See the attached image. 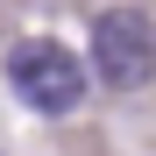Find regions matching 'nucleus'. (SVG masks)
Listing matches in <instances>:
<instances>
[{
  "instance_id": "1",
  "label": "nucleus",
  "mask_w": 156,
  "mask_h": 156,
  "mask_svg": "<svg viewBox=\"0 0 156 156\" xmlns=\"http://www.w3.org/2000/svg\"><path fill=\"white\" fill-rule=\"evenodd\" d=\"M7 85H14L21 107H36V114H71L78 99H85V64H78L64 43L36 36V43H21L7 57Z\"/></svg>"
},
{
  "instance_id": "2",
  "label": "nucleus",
  "mask_w": 156,
  "mask_h": 156,
  "mask_svg": "<svg viewBox=\"0 0 156 156\" xmlns=\"http://www.w3.org/2000/svg\"><path fill=\"white\" fill-rule=\"evenodd\" d=\"M92 71L114 92H135V85L156 78V36H149V21L135 7H114V14L92 21Z\"/></svg>"
}]
</instances>
